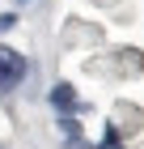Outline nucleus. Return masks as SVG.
<instances>
[{
  "instance_id": "nucleus-2",
  "label": "nucleus",
  "mask_w": 144,
  "mask_h": 149,
  "mask_svg": "<svg viewBox=\"0 0 144 149\" xmlns=\"http://www.w3.org/2000/svg\"><path fill=\"white\" fill-rule=\"evenodd\" d=\"M51 107H55V111H64V115H72V111H81V98L72 94V85H68V81H59L55 90H51Z\"/></svg>"
},
{
  "instance_id": "nucleus-1",
  "label": "nucleus",
  "mask_w": 144,
  "mask_h": 149,
  "mask_svg": "<svg viewBox=\"0 0 144 149\" xmlns=\"http://www.w3.org/2000/svg\"><path fill=\"white\" fill-rule=\"evenodd\" d=\"M30 64H25L21 51H13V47H0V94H9L13 85H21Z\"/></svg>"
},
{
  "instance_id": "nucleus-3",
  "label": "nucleus",
  "mask_w": 144,
  "mask_h": 149,
  "mask_svg": "<svg viewBox=\"0 0 144 149\" xmlns=\"http://www.w3.org/2000/svg\"><path fill=\"white\" fill-rule=\"evenodd\" d=\"M13 26H17V17H13V13H0V34H9Z\"/></svg>"
},
{
  "instance_id": "nucleus-4",
  "label": "nucleus",
  "mask_w": 144,
  "mask_h": 149,
  "mask_svg": "<svg viewBox=\"0 0 144 149\" xmlns=\"http://www.w3.org/2000/svg\"><path fill=\"white\" fill-rule=\"evenodd\" d=\"M102 149H123V145H119V136H114V132H106V141H102Z\"/></svg>"
}]
</instances>
